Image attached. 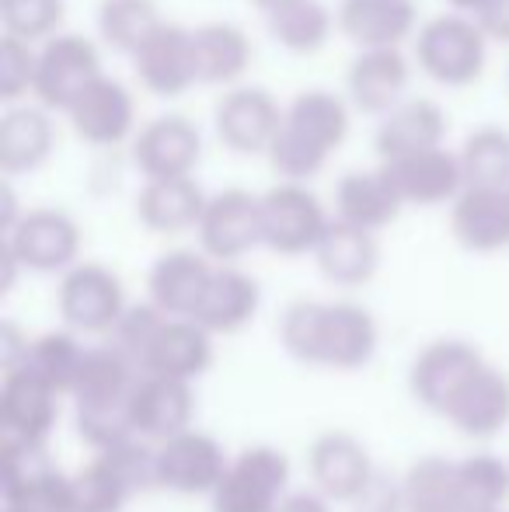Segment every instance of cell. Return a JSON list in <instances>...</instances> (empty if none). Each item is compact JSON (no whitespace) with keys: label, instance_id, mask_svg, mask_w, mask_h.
I'll return each mask as SVG.
<instances>
[{"label":"cell","instance_id":"cell-1","mask_svg":"<svg viewBox=\"0 0 509 512\" xmlns=\"http://www.w3.org/2000/svg\"><path fill=\"white\" fill-rule=\"evenodd\" d=\"M279 342L300 363L349 373L374 359L381 331L367 307L349 300H293L279 317Z\"/></svg>","mask_w":509,"mask_h":512},{"label":"cell","instance_id":"cell-2","mask_svg":"<svg viewBox=\"0 0 509 512\" xmlns=\"http://www.w3.org/2000/svg\"><path fill=\"white\" fill-rule=\"evenodd\" d=\"M140 377L143 373L112 342L88 345L81 377L74 387V415L77 436L95 453H105L133 439L129 405H133V391Z\"/></svg>","mask_w":509,"mask_h":512},{"label":"cell","instance_id":"cell-3","mask_svg":"<svg viewBox=\"0 0 509 512\" xmlns=\"http://www.w3.org/2000/svg\"><path fill=\"white\" fill-rule=\"evenodd\" d=\"M157 446L143 439H126L112 450L98 453L91 464L70 478L81 512H123L136 492L157 488Z\"/></svg>","mask_w":509,"mask_h":512},{"label":"cell","instance_id":"cell-4","mask_svg":"<svg viewBox=\"0 0 509 512\" xmlns=\"http://www.w3.org/2000/svg\"><path fill=\"white\" fill-rule=\"evenodd\" d=\"M415 60L443 88H468L485 74L489 35L468 14H436L415 35Z\"/></svg>","mask_w":509,"mask_h":512},{"label":"cell","instance_id":"cell-5","mask_svg":"<svg viewBox=\"0 0 509 512\" xmlns=\"http://www.w3.org/2000/svg\"><path fill=\"white\" fill-rule=\"evenodd\" d=\"M56 307L74 335H112L129 310L123 279L98 262H77L63 272Z\"/></svg>","mask_w":509,"mask_h":512},{"label":"cell","instance_id":"cell-6","mask_svg":"<svg viewBox=\"0 0 509 512\" xmlns=\"http://www.w3.org/2000/svg\"><path fill=\"white\" fill-rule=\"evenodd\" d=\"M290 457L276 446H248L210 495L213 512H279L290 492Z\"/></svg>","mask_w":509,"mask_h":512},{"label":"cell","instance_id":"cell-7","mask_svg":"<svg viewBox=\"0 0 509 512\" xmlns=\"http://www.w3.org/2000/svg\"><path fill=\"white\" fill-rule=\"evenodd\" d=\"M105 77L102 53L91 39L77 32H60L56 39L39 46V67H35V91L42 108L70 112V105Z\"/></svg>","mask_w":509,"mask_h":512},{"label":"cell","instance_id":"cell-8","mask_svg":"<svg viewBox=\"0 0 509 512\" xmlns=\"http://www.w3.org/2000/svg\"><path fill=\"white\" fill-rule=\"evenodd\" d=\"M328 213L307 185L279 182L262 196V244L276 255L297 258L321 244L328 230Z\"/></svg>","mask_w":509,"mask_h":512},{"label":"cell","instance_id":"cell-9","mask_svg":"<svg viewBox=\"0 0 509 512\" xmlns=\"http://www.w3.org/2000/svg\"><path fill=\"white\" fill-rule=\"evenodd\" d=\"M4 244L25 272H70L81 255V227L63 209L35 206L7 230Z\"/></svg>","mask_w":509,"mask_h":512},{"label":"cell","instance_id":"cell-10","mask_svg":"<svg viewBox=\"0 0 509 512\" xmlns=\"http://www.w3.org/2000/svg\"><path fill=\"white\" fill-rule=\"evenodd\" d=\"M203 161V133L192 119L178 112H164L136 129L133 136V164L143 182L161 178H192Z\"/></svg>","mask_w":509,"mask_h":512},{"label":"cell","instance_id":"cell-11","mask_svg":"<svg viewBox=\"0 0 509 512\" xmlns=\"http://www.w3.org/2000/svg\"><path fill=\"white\" fill-rule=\"evenodd\" d=\"M199 248L206 258L231 265L262 244V196L248 189H224L210 196L199 220Z\"/></svg>","mask_w":509,"mask_h":512},{"label":"cell","instance_id":"cell-12","mask_svg":"<svg viewBox=\"0 0 509 512\" xmlns=\"http://www.w3.org/2000/svg\"><path fill=\"white\" fill-rule=\"evenodd\" d=\"M489 359L464 338H436L419 356L412 359L408 370V391L422 408L443 415L450 401L461 394V387L475 377Z\"/></svg>","mask_w":509,"mask_h":512},{"label":"cell","instance_id":"cell-13","mask_svg":"<svg viewBox=\"0 0 509 512\" xmlns=\"http://www.w3.org/2000/svg\"><path fill=\"white\" fill-rule=\"evenodd\" d=\"M286 108L258 84H238L217 102L213 129L234 154H269L272 140L283 129Z\"/></svg>","mask_w":509,"mask_h":512},{"label":"cell","instance_id":"cell-14","mask_svg":"<svg viewBox=\"0 0 509 512\" xmlns=\"http://www.w3.org/2000/svg\"><path fill=\"white\" fill-rule=\"evenodd\" d=\"M307 471L328 502H360L374 488L377 471L367 446L353 432H321L307 453Z\"/></svg>","mask_w":509,"mask_h":512},{"label":"cell","instance_id":"cell-15","mask_svg":"<svg viewBox=\"0 0 509 512\" xmlns=\"http://www.w3.org/2000/svg\"><path fill=\"white\" fill-rule=\"evenodd\" d=\"M157 488H168L178 495H213L224 481L227 460L224 446L199 429H189L182 436L157 446Z\"/></svg>","mask_w":509,"mask_h":512},{"label":"cell","instance_id":"cell-16","mask_svg":"<svg viewBox=\"0 0 509 512\" xmlns=\"http://www.w3.org/2000/svg\"><path fill=\"white\" fill-rule=\"evenodd\" d=\"M133 70L140 84L157 98H178L199 81L196 35L192 28L164 21L147 42L133 53Z\"/></svg>","mask_w":509,"mask_h":512},{"label":"cell","instance_id":"cell-17","mask_svg":"<svg viewBox=\"0 0 509 512\" xmlns=\"http://www.w3.org/2000/svg\"><path fill=\"white\" fill-rule=\"evenodd\" d=\"M381 168L405 206H443L454 203L468 189L461 154L450 147L422 150V154H408L398 161H381Z\"/></svg>","mask_w":509,"mask_h":512},{"label":"cell","instance_id":"cell-18","mask_svg":"<svg viewBox=\"0 0 509 512\" xmlns=\"http://www.w3.org/2000/svg\"><path fill=\"white\" fill-rule=\"evenodd\" d=\"M60 418V394L32 370L4 373L0 384V439L11 443H42L53 436Z\"/></svg>","mask_w":509,"mask_h":512},{"label":"cell","instance_id":"cell-19","mask_svg":"<svg viewBox=\"0 0 509 512\" xmlns=\"http://www.w3.org/2000/svg\"><path fill=\"white\" fill-rule=\"evenodd\" d=\"M192 415H196L192 384L168 377H140L133 391V405H129V422H133L136 439L161 446L189 432Z\"/></svg>","mask_w":509,"mask_h":512},{"label":"cell","instance_id":"cell-20","mask_svg":"<svg viewBox=\"0 0 509 512\" xmlns=\"http://www.w3.org/2000/svg\"><path fill=\"white\" fill-rule=\"evenodd\" d=\"M213 272H217V265L203 251H189V248L164 251L150 265V276H147L150 304L168 317H189L192 321V314L203 304V293L210 286Z\"/></svg>","mask_w":509,"mask_h":512},{"label":"cell","instance_id":"cell-21","mask_svg":"<svg viewBox=\"0 0 509 512\" xmlns=\"http://www.w3.org/2000/svg\"><path fill=\"white\" fill-rule=\"evenodd\" d=\"M74 133L91 147H116L136 136V102L126 84L112 77H98L67 112Z\"/></svg>","mask_w":509,"mask_h":512},{"label":"cell","instance_id":"cell-22","mask_svg":"<svg viewBox=\"0 0 509 512\" xmlns=\"http://www.w3.org/2000/svg\"><path fill=\"white\" fill-rule=\"evenodd\" d=\"M213 366V335L189 317H168L143 356V377H168L192 384Z\"/></svg>","mask_w":509,"mask_h":512},{"label":"cell","instance_id":"cell-23","mask_svg":"<svg viewBox=\"0 0 509 512\" xmlns=\"http://www.w3.org/2000/svg\"><path fill=\"white\" fill-rule=\"evenodd\" d=\"M408 81H412V67L401 49H363L346 74L349 102L360 112L387 115L405 102Z\"/></svg>","mask_w":509,"mask_h":512},{"label":"cell","instance_id":"cell-24","mask_svg":"<svg viewBox=\"0 0 509 512\" xmlns=\"http://www.w3.org/2000/svg\"><path fill=\"white\" fill-rule=\"evenodd\" d=\"M450 425L468 439H492L509 425V377L485 363L443 411Z\"/></svg>","mask_w":509,"mask_h":512},{"label":"cell","instance_id":"cell-25","mask_svg":"<svg viewBox=\"0 0 509 512\" xmlns=\"http://www.w3.org/2000/svg\"><path fill=\"white\" fill-rule=\"evenodd\" d=\"M447 112L433 98H405L398 108L381 115L374 147L381 161H398L408 154L436 150L447 140Z\"/></svg>","mask_w":509,"mask_h":512},{"label":"cell","instance_id":"cell-26","mask_svg":"<svg viewBox=\"0 0 509 512\" xmlns=\"http://www.w3.org/2000/svg\"><path fill=\"white\" fill-rule=\"evenodd\" d=\"M56 126L42 105H7L0 115V171L32 175L53 157Z\"/></svg>","mask_w":509,"mask_h":512},{"label":"cell","instance_id":"cell-27","mask_svg":"<svg viewBox=\"0 0 509 512\" xmlns=\"http://www.w3.org/2000/svg\"><path fill=\"white\" fill-rule=\"evenodd\" d=\"M450 234L475 255L509 248V189H464L450 203Z\"/></svg>","mask_w":509,"mask_h":512},{"label":"cell","instance_id":"cell-28","mask_svg":"<svg viewBox=\"0 0 509 512\" xmlns=\"http://www.w3.org/2000/svg\"><path fill=\"white\" fill-rule=\"evenodd\" d=\"M314 262H318L321 276L335 286H367L381 269V244L377 234L360 230L353 223L332 220L314 248Z\"/></svg>","mask_w":509,"mask_h":512},{"label":"cell","instance_id":"cell-29","mask_svg":"<svg viewBox=\"0 0 509 512\" xmlns=\"http://www.w3.org/2000/svg\"><path fill=\"white\" fill-rule=\"evenodd\" d=\"M262 307V286L248 272L234 269V265H217L210 286L203 293V304L192 314L199 328L210 335H234L258 314Z\"/></svg>","mask_w":509,"mask_h":512},{"label":"cell","instance_id":"cell-30","mask_svg":"<svg viewBox=\"0 0 509 512\" xmlns=\"http://www.w3.org/2000/svg\"><path fill=\"white\" fill-rule=\"evenodd\" d=\"M339 28L363 49H401L415 32V0H342Z\"/></svg>","mask_w":509,"mask_h":512},{"label":"cell","instance_id":"cell-31","mask_svg":"<svg viewBox=\"0 0 509 512\" xmlns=\"http://www.w3.org/2000/svg\"><path fill=\"white\" fill-rule=\"evenodd\" d=\"M210 196L196 178H161V182H143L136 196V216L154 234H185L199 230Z\"/></svg>","mask_w":509,"mask_h":512},{"label":"cell","instance_id":"cell-32","mask_svg":"<svg viewBox=\"0 0 509 512\" xmlns=\"http://www.w3.org/2000/svg\"><path fill=\"white\" fill-rule=\"evenodd\" d=\"M405 203L398 199L394 185L387 182L384 168L374 171H349V175L339 178V189H335V220L353 223L360 230H377L391 227L401 216Z\"/></svg>","mask_w":509,"mask_h":512},{"label":"cell","instance_id":"cell-33","mask_svg":"<svg viewBox=\"0 0 509 512\" xmlns=\"http://www.w3.org/2000/svg\"><path fill=\"white\" fill-rule=\"evenodd\" d=\"M401 512H482V509L464 492L457 460L422 457L405 474Z\"/></svg>","mask_w":509,"mask_h":512},{"label":"cell","instance_id":"cell-34","mask_svg":"<svg viewBox=\"0 0 509 512\" xmlns=\"http://www.w3.org/2000/svg\"><path fill=\"white\" fill-rule=\"evenodd\" d=\"M192 35H196L199 81L238 88V81L248 74L255 56V46L245 28L231 25V21H210V25L192 28Z\"/></svg>","mask_w":509,"mask_h":512},{"label":"cell","instance_id":"cell-35","mask_svg":"<svg viewBox=\"0 0 509 512\" xmlns=\"http://www.w3.org/2000/svg\"><path fill=\"white\" fill-rule=\"evenodd\" d=\"M286 126L318 143L325 154H335L349 136V105L342 95L325 88L300 91L286 105Z\"/></svg>","mask_w":509,"mask_h":512},{"label":"cell","instance_id":"cell-36","mask_svg":"<svg viewBox=\"0 0 509 512\" xmlns=\"http://www.w3.org/2000/svg\"><path fill=\"white\" fill-rule=\"evenodd\" d=\"M265 25H269V35L283 49H290L297 56H314L332 39L339 18L321 0H297V4H286L276 14H269Z\"/></svg>","mask_w":509,"mask_h":512},{"label":"cell","instance_id":"cell-37","mask_svg":"<svg viewBox=\"0 0 509 512\" xmlns=\"http://www.w3.org/2000/svg\"><path fill=\"white\" fill-rule=\"evenodd\" d=\"M84 352H88V345L77 342L74 331H46V335L32 338V345H28L25 370H32L39 380H46L60 398H74Z\"/></svg>","mask_w":509,"mask_h":512},{"label":"cell","instance_id":"cell-38","mask_svg":"<svg viewBox=\"0 0 509 512\" xmlns=\"http://www.w3.org/2000/svg\"><path fill=\"white\" fill-rule=\"evenodd\" d=\"M161 25L164 14L157 0H102L98 4V32L105 46H112L116 53L133 56Z\"/></svg>","mask_w":509,"mask_h":512},{"label":"cell","instance_id":"cell-39","mask_svg":"<svg viewBox=\"0 0 509 512\" xmlns=\"http://www.w3.org/2000/svg\"><path fill=\"white\" fill-rule=\"evenodd\" d=\"M461 168L468 189H509V129L478 126L461 143Z\"/></svg>","mask_w":509,"mask_h":512},{"label":"cell","instance_id":"cell-40","mask_svg":"<svg viewBox=\"0 0 509 512\" xmlns=\"http://www.w3.org/2000/svg\"><path fill=\"white\" fill-rule=\"evenodd\" d=\"M56 474L49 450L42 443H11L0 439V488H4V506L32 495Z\"/></svg>","mask_w":509,"mask_h":512},{"label":"cell","instance_id":"cell-41","mask_svg":"<svg viewBox=\"0 0 509 512\" xmlns=\"http://www.w3.org/2000/svg\"><path fill=\"white\" fill-rule=\"evenodd\" d=\"M67 21V0H0L4 35L21 42H49Z\"/></svg>","mask_w":509,"mask_h":512},{"label":"cell","instance_id":"cell-42","mask_svg":"<svg viewBox=\"0 0 509 512\" xmlns=\"http://www.w3.org/2000/svg\"><path fill=\"white\" fill-rule=\"evenodd\" d=\"M269 168L276 171L283 182L290 185H304L307 178H314L321 168H325V161L332 154H325V150L318 147V143H311L304 133H297V129L286 126L283 119V129L276 133V140H272L269 147Z\"/></svg>","mask_w":509,"mask_h":512},{"label":"cell","instance_id":"cell-43","mask_svg":"<svg viewBox=\"0 0 509 512\" xmlns=\"http://www.w3.org/2000/svg\"><path fill=\"white\" fill-rule=\"evenodd\" d=\"M457 471H461L464 492L471 495L482 512H499L503 502L509 499V467L499 457L489 453H471V457L457 460Z\"/></svg>","mask_w":509,"mask_h":512},{"label":"cell","instance_id":"cell-44","mask_svg":"<svg viewBox=\"0 0 509 512\" xmlns=\"http://www.w3.org/2000/svg\"><path fill=\"white\" fill-rule=\"evenodd\" d=\"M35 67H39V49L32 42L0 35V102L18 105L21 95L35 91Z\"/></svg>","mask_w":509,"mask_h":512},{"label":"cell","instance_id":"cell-45","mask_svg":"<svg viewBox=\"0 0 509 512\" xmlns=\"http://www.w3.org/2000/svg\"><path fill=\"white\" fill-rule=\"evenodd\" d=\"M168 321V314H161L154 304H136L129 307L123 314V321L116 324V331H112V345H116L119 352L129 359V363L140 370L143 366V356H147L150 342H154V335L161 331V324Z\"/></svg>","mask_w":509,"mask_h":512},{"label":"cell","instance_id":"cell-46","mask_svg":"<svg viewBox=\"0 0 509 512\" xmlns=\"http://www.w3.org/2000/svg\"><path fill=\"white\" fill-rule=\"evenodd\" d=\"M28 345H32V338L21 335L18 324H11V321L0 324V370L4 373L21 370L28 359Z\"/></svg>","mask_w":509,"mask_h":512},{"label":"cell","instance_id":"cell-47","mask_svg":"<svg viewBox=\"0 0 509 512\" xmlns=\"http://www.w3.org/2000/svg\"><path fill=\"white\" fill-rule=\"evenodd\" d=\"M475 21L482 25V32L489 35V42L496 39V42H506L509 46V0H492Z\"/></svg>","mask_w":509,"mask_h":512},{"label":"cell","instance_id":"cell-48","mask_svg":"<svg viewBox=\"0 0 509 512\" xmlns=\"http://www.w3.org/2000/svg\"><path fill=\"white\" fill-rule=\"evenodd\" d=\"M279 512H332L328 509V499L318 492H290L283 499Z\"/></svg>","mask_w":509,"mask_h":512},{"label":"cell","instance_id":"cell-49","mask_svg":"<svg viewBox=\"0 0 509 512\" xmlns=\"http://www.w3.org/2000/svg\"><path fill=\"white\" fill-rule=\"evenodd\" d=\"M21 216H25V209H18V203H14V185L0 182V234H7Z\"/></svg>","mask_w":509,"mask_h":512},{"label":"cell","instance_id":"cell-50","mask_svg":"<svg viewBox=\"0 0 509 512\" xmlns=\"http://www.w3.org/2000/svg\"><path fill=\"white\" fill-rule=\"evenodd\" d=\"M18 272H25V269H21V262L14 258V251L0 241V293L14 290V279H18Z\"/></svg>","mask_w":509,"mask_h":512},{"label":"cell","instance_id":"cell-51","mask_svg":"<svg viewBox=\"0 0 509 512\" xmlns=\"http://www.w3.org/2000/svg\"><path fill=\"white\" fill-rule=\"evenodd\" d=\"M450 7H454L457 14H468V18H478V14L485 11V7L492 4V0H447Z\"/></svg>","mask_w":509,"mask_h":512},{"label":"cell","instance_id":"cell-52","mask_svg":"<svg viewBox=\"0 0 509 512\" xmlns=\"http://www.w3.org/2000/svg\"><path fill=\"white\" fill-rule=\"evenodd\" d=\"M248 4L258 7V11H262L265 18H269V14H276L279 7H286V4H297V0H248Z\"/></svg>","mask_w":509,"mask_h":512},{"label":"cell","instance_id":"cell-53","mask_svg":"<svg viewBox=\"0 0 509 512\" xmlns=\"http://www.w3.org/2000/svg\"><path fill=\"white\" fill-rule=\"evenodd\" d=\"M4 512H18V509H4Z\"/></svg>","mask_w":509,"mask_h":512},{"label":"cell","instance_id":"cell-54","mask_svg":"<svg viewBox=\"0 0 509 512\" xmlns=\"http://www.w3.org/2000/svg\"><path fill=\"white\" fill-rule=\"evenodd\" d=\"M499 512H503V509H499Z\"/></svg>","mask_w":509,"mask_h":512}]
</instances>
